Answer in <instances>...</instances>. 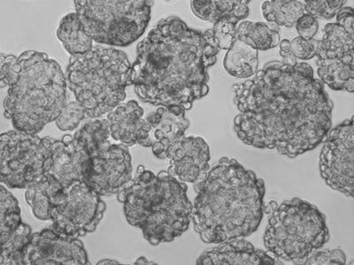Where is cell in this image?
Returning <instances> with one entry per match:
<instances>
[{
    "mask_svg": "<svg viewBox=\"0 0 354 265\" xmlns=\"http://www.w3.org/2000/svg\"><path fill=\"white\" fill-rule=\"evenodd\" d=\"M232 90L239 110L234 130L248 146L295 158L330 131L333 104L308 63L268 62Z\"/></svg>",
    "mask_w": 354,
    "mask_h": 265,
    "instance_id": "1",
    "label": "cell"
},
{
    "mask_svg": "<svg viewBox=\"0 0 354 265\" xmlns=\"http://www.w3.org/2000/svg\"><path fill=\"white\" fill-rule=\"evenodd\" d=\"M220 50L212 28L188 27L181 19H162L139 43L131 84L139 99L185 111L209 91L208 71Z\"/></svg>",
    "mask_w": 354,
    "mask_h": 265,
    "instance_id": "2",
    "label": "cell"
},
{
    "mask_svg": "<svg viewBox=\"0 0 354 265\" xmlns=\"http://www.w3.org/2000/svg\"><path fill=\"white\" fill-rule=\"evenodd\" d=\"M195 189L192 219L202 241L216 244L257 231L263 219L266 189L252 170L221 157Z\"/></svg>",
    "mask_w": 354,
    "mask_h": 265,
    "instance_id": "3",
    "label": "cell"
},
{
    "mask_svg": "<svg viewBox=\"0 0 354 265\" xmlns=\"http://www.w3.org/2000/svg\"><path fill=\"white\" fill-rule=\"evenodd\" d=\"M188 186L161 170L154 174L143 165L117 200L129 225L140 229L151 245L171 242L187 231L192 219Z\"/></svg>",
    "mask_w": 354,
    "mask_h": 265,
    "instance_id": "4",
    "label": "cell"
},
{
    "mask_svg": "<svg viewBox=\"0 0 354 265\" xmlns=\"http://www.w3.org/2000/svg\"><path fill=\"white\" fill-rule=\"evenodd\" d=\"M66 87L65 75L55 59L33 50L22 53L3 103L4 116L15 130L37 134L64 109Z\"/></svg>",
    "mask_w": 354,
    "mask_h": 265,
    "instance_id": "5",
    "label": "cell"
},
{
    "mask_svg": "<svg viewBox=\"0 0 354 265\" xmlns=\"http://www.w3.org/2000/svg\"><path fill=\"white\" fill-rule=\"evenodd\" d=\"M127 55L113 47L93 46L88 52L71 55L66 81L87 118H100L126 99L131 84Z\"/></svg>",
    "mask_w": 354,
    "mask_h": 265,
    "instance_id": "6",
    "label": "cell"
},
{
    "mask_svg": "<svg viewBox=\"0 0 354 265\" xmlns=\"http://www.w3.org/2000/svg\"><path fill=\"white\" fill-rule=\"evenodd\" d=\"M330 239L326 217L300 198L284 201L271 213L264 245L277 259L302 263Z\"/></svg>",
    "mask_w": 354,
    "mask_h": 265,
    "instance_id": "7",
    "label": "cell"
},
{
    "mask_svg": "<svg viewBox=\"0 0 354 265\" xmlns=\"http://www.w3.org/2000/svg\"><path fill=\"white\" fill-rule=\"evenodd\" d=\"M86 33L97 43L126 46L145 33L153 0H74Z\"/></svg>",
    "mask_w": 354,
    "mask_h": 265,
    "instance_id": "8",
    "label": "cell"
},
{
    "mask_svg": "<svg viewBox=\"0 0 354 265\" xmlns=\"http://www.w3.org/2000/svg\"><path fill=\"white\" fill-rule=\"evenodd\" d=\"M52 138L14 130L0 134V184L26 189L48 170Z\"/></svg>",
    "mask_w": 354,
    "mask_h": 265,
    "instance_id": "9",
    "label": "cell"
},
{
    "mask_svg": "<svg viewBox=\"0 0 354 265\" xmlns=\"http://www.w3.org/2000/svg\"><path fill=\"white\" fill-rule=\"evenodd\" d=\"M106 210L105 201L86 183H73L53 207L50 228L69 237H84L96 231Z\"/></svg>",
    "mask_w": 354,
    "mask_h": 265,
    "instance_id": "10",
    "label": "cell"
},
{
    "mask_svg": "<svg viewBox=\"0 0 354 265\" xmlns=\"http://www.w3.org/2000/svg\"><path fill=\"white\" fill-rule=\"evenodd\" d=\"M319 41L316 66L320 80L332 90L354 91L353 33L328 24Z\"/></svg>",
    "mask_w": 354,
    "mask_h": 265,
    "instance_id": "11",
    "label": "cell"
},
{
    "mask_svg": "<svg viewBox=\"0 0 354 265\" xmlns=\"http://www.w3.org/2000/svg\"><path fill=\"white\" fill-rule=\"evenodd\" d=\"M320 158L322 178L346 197L354 194L353 116L328 132Z\"/></svg>",
    "mask_w": 354,
    "mask_h": 265,
    "instance_id": "12",
    "label": "cell"
},
{
    "mask_svg": "<svg viewBox=\"0 0 354 265\" xmlns=\"http://www.w3.org/2000/svg\"><path fill=\"white\" fill-rule=\"evenodd\" d=\"M132 172L128 147L109 141L91 156L90 172L85 183L101 197L116 195L131 181Z\"/></svg>",
    "mask_w": 354,
    "mask_h": 265,
    "instance_id": "13",
    "label": "cell"
},
{
    "mask_svg": "<svg viewBox=\"0 0 354 265\" xmlns=\"http://www.w3.org/2000/svg\"><path fill=\"white\" fill-rule=\"evenodd\" d=\"M90 264L83 242L44 228L31 235L24 253V265Z\"/></svg>",
    "mask_w": 354,
    "mask_h": 265,
    "instance_id": "14",
    "label": "cell"
},
{
    "mask_svg": "<svg viewBox=\"0 0 354 265\" xmlns=\"http://www.w3.org/2000/svg\"><path fill=\"white\" fill-rule=\"evenodd\" d=\"M169 172L183 183L197 185L210 170V148L199 136H188L177 141L167 154Z\"/></svg>",
    "mask_w": 354,
    "mask_h": 265,
    "instance_id": "15",
    "label": "cell"
},
{
    "mask_svg": "<svg viewBox=\"0 0 354 265\" xmlns=\"http://www.w3.org/2000/svg\"><path fill=\"white\" fill-rule=\"evenodd\" d=\"M91 168V156L74 136L66 134L62 140H53L50 143L48 170L64 186L75 182H86Z\"/></svg>",
    "mask_w": 354,
    "mask_h": 265,
    "instance_id": "16",
    "label": "cell"
},
{
    "mask_svg": "<svg viewBox=\"0 0 354 265\" xmlns=\"http://www.w3.org/2000/svg\"><path fill=\"white\" fill-rule=\"evenodd\" d=\"M185 110L160 107L147 116L149 125V146L158 159H167L170 148L185 137L189 126Z\"/></svg>",
    "mask_w": 354,
    "mask_h": 265,
    "instance_id": "17",
    "label": "cell"
},
{
    "mask_svg": "<svg viewBox=\"0 0 354 265\" xmlns=\"http://www.w3.org/2000/svg\"><path fill=\"white\" fill-rule=\"evenodd\" d=\"M110 137L117 143L129 147L135 145L149 146V125L144 110L136 100L119 104L106 113Z\"/></svg>",
    "mask_w": 354,
    "mask_h": 265,
    "instance_id": "18",
    "label": "cell"
},
{
    "mask_svg": "<svg viewBox=\"0 0 354 265\" xmlns=\"http://www.w3.org/2000/svg\"><path fill=\"white\" fill-rule=\"evenodd\" d=\"M205 252L197 260L198 265H274L283 264L267 252L255 248L243 238L232 239Z\"/></svg>",
    "mask_w": 354,
    "mask_h": 265,
    "instance_id": "19",
    "label": "cell"
},
{
    "mask_svg": "<svg viewBox=\"0 0 354 265\" xmlns=\"http://www.w3.org/2000/svg\"><path fill=\"white\" fill-rule=\"evenodd\" d=\"M65 188L49 172L28 185L24 197L35 217L50 221L53 207L61 201Z\"/></svg>",
    "mask_w": 354,
    "mask_h": 265,
    "instance_id": "20",
    "label": "cell"
},
{
    "mask_svg": "<svg viewBox=\"0 0 354 265\" xmlns=\"http://www.w3.org/2000/svg\"><path fill=\"white\" fill-rule=\"evenodd\" d=\"M252 0H189L196 17L211 24L227 20L238 24L248 17Z\"/></svg>",
    "mask_w": 354,
    "mask_h": 265,
    "instance_id": "21",
    "label": "cell"
},
{
    "mask_svg": "<svg viewBox=\"0 0 354 265\" xmlns=\"http://www.w3.org/2000/svg\"><path fill=\"white\" fill-rule=\"evenodd\" d=\"M223 67L227 74L236 78H250L257 73L259 55L257 50L236 39L227 50Z\"/></svg>",
    "mask_w": 354,
    "mask_h": 265,
    "instance_id": "22",
    "label": "cell"
},
{
    "mask_svg": "<svg viewBox=\"0 0 354 265\" xmlns=\"http://www.w3.org/2000/svg\"><path fill=\"white\" fill-rule=\"evenodd\" d=\"M236 37L257 51H268L279 45V27L270 23L245 21L236 25Z\"/></svg>",
    "mask_w": 354,
    "mask_h": 265,
    "instance_id": "23",
    "label": "cell"
},
{
    "mask_svg": "<svg viewBox=\"0 0 354 265\" xmlns=\"http://www.w3.org/2000/svg\"><path fill=\"white\" fill-rule=\"evenodd\" d=\"M57 36L71 55H81L93 47V39L85 31L77 12H71L62 19Z\"/></svg>",
    "mask_w": 354,
    "mask_h": 265,
    "instance_id": "24",
    "label": "cell"
},
{
    "mask_svg": "<svg viewBox=\"0 0 354 265\" xmlns=\"http://www.w3.org/2000/svg\"><path fill=\"white\" fill-rule=\"evenodd\" d=\"M261 11L268 23L286 28L293 27L306 12L304 5L298 0H266Z\"/></svg>",
    "mask_w": 354,
    "mask_h": 265,
    "instance_id": "25",
    "label": "cell"
},
{
    "mask_svg": "<svg viewBox=\"0 0 354 265\" xmlns=\"http://www.w3.org/2000/svg\"><path fill=\"white\" fill-rule=\"evenodd\" d=\"M73 136L88 154L93 156L109 141V121L101 118L91 119Z\"/></svg>",
    "mask_w": 354,
    "mask_h": 265,
    "instance_id": "26",
    "label": "cell"
},
{
    "mask_svg": "<svg viewBox=\"0 0 354 265\" xmlns=\"http://www.w3.org/2000/svg\"><path fill=\"white\" fill-rule=\"evenodd\" d=\"M21 223V208L17 199L0 184V246Z\"/></svg>",
    "mask_w": 354,
    "mask_h": 265,
    "instance_id": "27",
    "label": "cell"
},
{
    "mask_svg": "<svg viewBox=\"0 0 354 265\" xmlns=\"http://www.w3.org/2000/svg\"><path fill=\"white\" fill-rule=\"evenodd\" d=\"M32 232L30 226L22 223L12 235L0 246V264L24 265V253Z\"/></svg>",
    "mask_w": 354,
    "mask_h": 265,
    "instance_id": "28",
    "label": "cell"
},
{
    "mask_svg": "<svg viewBox=\"0 0 354 265\" xmlns=\"http://www.w3.org/2000/svg\"><path fill=\"white\" fill-rule=\"evenodd\" d=\"M85 118L87 116L84 107L75 100L66 102L55 122L57 127L62 131H74Z\"/></svg>",
    "mask_w": 354,
    "mask_h": 265,
    "instance_id": "29",
    "label": "cell"
},
{
    "mask_svg": "<svg viewBox=\"0 0 354 265\" xmlns=\"http://www.w3.org/2000/svg\"><path fill=\"white\" fill-rule=\"evenodd\" d=\"M305 11L316 19L330 20L344 8L346 0H304Z\"/></svg>",
    "mask_w": 354,
    "mask_h": 265,
    "instance_id": "30",
    "label": "cell"
},
{
    "mask_svg": "<svg viewBox=\"0 0 354 265\" xmlns=\"http://www.w3.org/2000/svg\"><path fill=\"white\" fill-rule=\"evenodd\" d=\"M236 24L221 20L214 24L212 28L214 42L219 50H227L236 39Z\"/></svg>",
    "mask_w": 354,
    "mask_h": 265,
    "instance_id": "31",
    "label": "cell"
},
{
    "mask_svg": "<svg viewBox=\"0 0 354 265\" xmlns=\"http://www.w3.org/2000/svg\"><path fill=\"white\" fill-rule=\"evenodd\" d=\"M319 41L320 40L306 39L301 37H297L290 42V49L296 59L308 61L316 56Z\"/></svg>",
    "mask_w": 354,
    "mask_h": 265,
    "instance_id": "32",
    "label": "cell"
},
{
    "mask_svg": "<svg viewBox=\"0 0 354 265\" xmlns=\"http://www.w3.org/2000/svg\"><path fill=\"white\" fill-rule=\"evenodd\" d=\"M346 257L340 248L331 250H316L302 262V264H346Z\"/></svg>",
    "mask_w": 354,
    "mask_h": 265,
    "instance_id": "33",
    "label": "cell"
},
{
    "mask_svg": "<svg viewBox=\"0 0 354 265\" xmlns=\"http://www.w3.org/2000/svg\"><path fill=\"white\" fill-rule=\"evenodd\" d=\"M17 57L0 53V88L8 87L17 68Z\"/></svg>",
    "mask_w": 354,
    "mask_h": 265,
    "instance_id": "34",
    "label": "cell"
},
{
    "mask_svg": "<svg viewBox=\"0 0 354 265\" xmlns=\"http://www.w3.org/2000/svg\"><path fill=\"white\" fill-rule=\"evenodd\" d=\"M296 30L299 37L306 39H314L318 33L319 23L317 19L308 14H304L297 21Z\"/></svg>",
    "mask_w": 354,
    "mask_h": 265,
    "instance_id": "35",
    "label": "cell"
},
{
    "mask_svg": "<svg viewBox=\"0 0 354 265\" xmlns=\"http://www.w3.org/2000/svg\"><path fill=\"white\" fill-rule=\"evenodd\" d=\"M337 24L346 28V30L353 33V9L351 6L342 8L336 15Z\"/></svg>",
    "mask_w": 354,
    "mask_h": 265,
    "instance_id": "36",
    "label": "cell"
},
{
    "mask_svg": "<svg viewBox=\"0 0 354 265\" xmlns=\"http://www.w3.org/2000/svg\"><path fill=\"white\" fill-rule=\"evenodd\" d=\"M280 47V55L282 57L284 63L287 64L294 65L296 64L297 59L293 55L292 49H290V41L288 39H283L279 42Z\"/></svg>",
    "mask_w": 354,
    "mask_h": 265,
    "instance_id": "37",
    "label": "cell"
},
{
    "mask_svg": "<svg viewBox=\"0 0 354 265\" xmlns=\"http://www.w3.org/2000/svg\"><path fill=\"white\" fill-rule=\"evenodd\" d=\"M134 264H153V263H151L150 261H148L145 257H141L135 262Z\"/></svg>",
    "mask_w": 354,
    "mask_h": 265,
    "instance_id": "38",
    "label": "cell"
},
{
    "mask_svg": "<svg viewBox=\"0 0 354 265\" xmlns=\"http://www.w3.org/2000/svg\"><path fill=\"white\" fill-rule=\"evenodd\" d=\"M121 264L119 263V262L115 261V260H103L99 262V264Z\"/></svg>",
    "mask_w": 354,
    "mask_h": 265,
    "instance_id": "39",
    "label": "cell"
},
{
    "mask_svg": "<svg viewBox=\"0 0 354 265\" xmlns=\"http://www.w3.org/2000/svg\"><path fill=\"white\" fill-rule=\"evenodd\" d=\"M167 1H171V0H167Z\"/></svg>",
    "mask_w": 354,
    "mask_h": 265,
    "instance_id": "40",
    "label": "cell"
}]
</instances>
